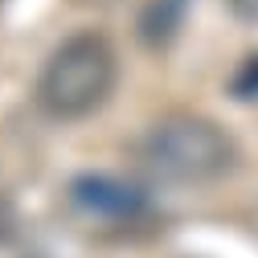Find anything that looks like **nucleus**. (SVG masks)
<instances>
[{
  "label": "nucleus",
  "instance_id": "nucleus-2",
  "mask_svg": "<svg viewBox=\"0 0 258 258\" xmlns=\"http://www.w3.org/2000/svg\"><path fill=\"white\" fill-rule=\"evenodd\" d=\"M144 164L176 184L217 180L234 164V140L213 119L201 115H172L156 123L144 140Z\"/></svg>",
  "mask_w": 258,
  "mask_h": 258
},
{
  "label": "nucleus",
  "instance_id": "nucleus-1",
  "mask_svg": "<svg viewBox=\"0 0 258 258\" xmlns=\"http://www.w3.org/2000/svg\"><path fill=\"white\" fill-rule=\"evenodd\" d=\"M115 86V49L103 33H74L61 41L37 78V103L53 119H82L107 103Z\"/></svg>",
  "mask_w": 258,
  "mask_h": 258
},
{
  "label": "nucleus",
  "instance_id": "nucleus-3",
  "mask_svg": "<svg viewBox=\"0 0 258 258\" xmlns=\"http://www.w3.org/2000/svg\"><path fill=\"white\" fill-rule=\"evenodd\" d=\"M70 197H74L78 209L99 213V217H127V213H136L144 205L140 188L123 184L115 176H78L70 184Z\"/></svg>",
  "mask_w": 258,
  "mask_h": 258
},
{
  "label": "nucleus",
  "instance_id": "nucleus-5",
  "mask_svg": "<svg viewBox=\"0 0 258 258\" xmlns=\"http://www.w3.org/2000/svg\"><path fill=\"white\" fill-rule=\"evenodd\" d=\"M234 9H238L242 17H254V21H258V0H234Z\"/></svg>",
  "mask_w": 258,
  "mask_h": 258
},
{
  "label": "nucleus",
  "instance_id": "nucleus-4",
  "mask_svg": "<svg viewBox=\"0 0 258 258\" xmlns=\"http://www.w3.org/2000/svg\"><path fill=\"white\" fill-rule=\"evenodd\" d=\"M230 86H234L238 99H258V53L242 61V70L234 74V82H230Z\"/></svg>",
  "mask_w": 258,
  "mask_h": 258
}]
</instances>
